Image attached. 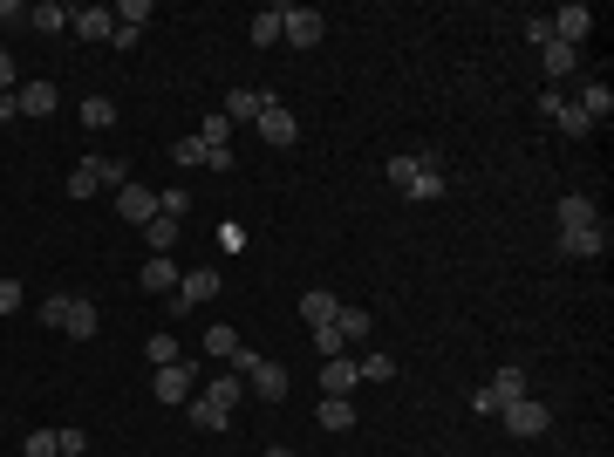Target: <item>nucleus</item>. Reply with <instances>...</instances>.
<instances>
[{
  "mask_svg": "<svg viewBox=\"0 0 614 457\" xmlns=\"http://www.w3.org/2000/svg\"><path fill=\"white\" fill-rule=\"evenodd\" d=\"M41 328H55V335H69V342H96L103 314H96L89 294H48V301H41Z\"/></svg>",
  "mask_w": 614,
  "mask_h": 457,
  "instance_id": "1",
  "label": "nucleus"
},
{
  "mask_svg": "<svg viewBox=\"0 0 614 457\" xmlns=\"http://www.w3.org/2000/svg\"><path fill=\"white\" fill-rule=\"evenodd\" d=\"M519 396H526V369H512V362H505L499 376H492L478 396H471V410H478V417H499L505 403H519Z\"/></svg>",
  "mask_w": 614,
  "mask_h": 457,
  "instance_id": "2",
  "label": "nucleus"
},
{
  "mask_svg": "<svg viewBox=\"0 0 614 457\" xmlns=\"http://www.w3.org/2000/svg\"><path fill=\"white\" fill-rule=\"evenodd\" d=\"M151 396L157 403H192L198 396V369L192 362H164V369L151 376Z\"/></svg>",
  "mask_w": 614,
  "mask_h": 457,
  "instance_id": "3",
  "label": "nucleus"
},
{
  "mask_svg": "<svg viewBox=\"0 0 614 457\" xmlns=\"http://www.w3.org/2000/svg\"><path fill=\"white\" fill-rule=\"evenodd\" d=\"M539 116H546V123H560V130H567V137H587V130H594V123H587V116H580V103H574V96H560V89H553V82H546V89H539Z\"/></svg>",
  "mask_w": 614,
  "mask_h": 457,
  "instance_id": "4",
  "label": "nucleus"
},
{
  "mask_svg": "<svg viewBox=\"0 0 614 457\" xmlns=\"http://www.w3.org/2000/svg\"><path fill=\"white\" fill-rule=\"evenodd\" d=\"M321 35H328V21H321L314 7H280V41H294V48H314Z\"/></svg>",
  "mask_w": 614,
  "mask_h": 457,
  "instance_id": "5",
  "label": "nucleus"
},
{
  "mask_svg": "<svg viewBox=\"0 0 614 457\" xmlns=\"http://www.w3.org/2000/svg\"><path fill=\"white\" fill-rule=\"evenodd\" d=\"M499 417H505V430H512V437H546L553 410H546V403H533V396H519V403H505Z\"/></svg>",
  "mask_w": 614,
  "mask_h": 457,
  "instance_id": "6",
  "label": "nucleus"
},
{
  "mask_svg": "<svg viewBox=\"0 0 614 457\" xmlns=\"http://www.w3.org/2000/svg\"><path fill=\"white\" fill-rule=\"evenodd\" d=\"M212 294H219V267H198V273H185V280H178V294H171V314H185V307H205L212 301Z\"/></svg>",
  "mask_w": 614,
  "mask_h": 457,
  "instance_id": "7",
  "label": "nucleus"
},
{
  "mask_svg": "<svg viewBox=\"0 0 614 457\" xmlns=\"http://www.w3.org/2000/svg\"><path fill=\"white\" fill-rule=\"evenodd\" d=\"M260 137H267L273 151H287V144H301V123H294V110H287L280 96H273L267 110H260Z\"/></svg>",
  "mask_w": 614,
  "mask_h": 457,
  "instance_id": "8",
  "label": "nucleus"
},
{
  "mask_svg": "<svg viewBox=\"0 0 614 457\" xmlns=\"http://www.w3.org/2000/svg\"><path fill=\"white\" fill-rule=\"evenodd\" d=\"M587 35H594V14H587L580 0H567V7L553 14V41H567V48H580Z\"/></svg>",
  "mask_w": 614,
  "mask_h": 457,
  "instance_id": "9",
  "label": "nucleus"
},
{
  "mask_svg": "<svg viewBox=\"0 0 614 457\" xmlns=\"http://www.w3.org/2000/svg\"><path fill=\"white\" fill-rule=\"evenodd\" d=\"M362 376H355V355H328L321 362V396H355Z\"/></svg>",
  "mask_w": 614,
  "mask_h": 457,
  "instance_id": "10",
  "label": "nucleus"
},
{
  "mask_svg": "<svg viewBox=\"0 0 614 457\" xmlns=\"http://www.w3.org/2000/svg\"><path fill=\"white\" fill-rule=\"evenodd\" d=\"M116 212H123L130 226H151V219H157V191L151 185H123V191H116Z\"/></svg>",
  "mask_w": 614,
  "mask_h": 457,
  "instance_id": "11",
  "label": "nucleus"
},
{
  "mask_svg": "<svg viewBox=\"0 0 614 457\" xmlns=\"http://www.w3.org/2000/svg\"><path fill=\"white\" fill-rule=\"evenodd\" d=\"M560 253H574V260H601V253H608V226H574V232H560Z\"/></svg>",
  "mask_w": 614,
  "mask_h": 457,
  "instance_id": "12",
  "label": "nucleus"
},
{
  "mask_svg": "<svg viewBox=\"0 0 614 457\" xmlns=\"http://www.w3.org/2000/svg\"><path fill=\"white\" fill-rule=\"evenodd\" d=\"M178 280H185V273L171 267V253H164V260H144V273H137V287H144V294H164V301L178 294Z\"/></svg>",
  "mask_w": 614,
  "mask_h": 457,
  "instance_id": "13",
  "label": "nucleus"
},
{
  "mask_svg": "<svg viewBox=\"0 0 614 457\" xmlns=\"http://www.w3.org/2000/svg\"><path fill=\"white\" fill-rule=\"evenodd\" d=\"M335 314H342V294H328V287H307L301 294V321L307 328H328Z\"/></svg>",
  "mask_w": 614,
  "mask_h": 457,
  "instance_id": "14",
  "label": "nucleus"
},
{
  "mask_svg": "<svg viewBox=\"0 0 614 457\" xmlns=\"http://www.w3.org/2000/svg\"><path fill=\"white\" fill-rule=\"evenodd\" d=\"M69 35H82V41H110V35H116V14H110V7H76Z\"/></svg>",
  "mask_w": 614,
  "mask_h": 457,
  "instance_id": "15",
  "label": "nucleus"
},
{
  "mask_svg": "<svg viewBox=\"0 0 614 457\" xmlns=\"http://www.w3.org/2000/svg\"><path fill=\"white\" fill-rule=\"evenodd\" d=\"M574 226H601V205H594L587 191H567V198H560V232H574Z\"/></svg>",
  "mask_w": 614,
  "mask_h": 457,
  "instance_id": "16",
  "label": "nucleus"
},
{
  "mask_svg": "<svg viewBox=\"0 0 614 457\" xmlns=\"http://www.w3.org/2000/svg\"><path fill=\"white\" fill-rule=\"evenodd\" d=\"M267 103H273L267 89H232V96H226V123H260Z\"/></svg>",
  "mask_w": 614,
  "mask_h": 457,
  "instance_id": "17",
  "label": "nucleus"
},
{
  "mask_svg": "<svg viewBox=\"0 0 614 457\" xmlns=\"http://www.w3.org/2000/svg\"><path fill=\"white\" fill-rule=\"evenodd\" d=\"M69 21H76V7H62V0H35L28 7V28H41V35H62Z\"/></svg>",
  "mask_w": 614,
  "mask_h": 457,
  "instance_id": "18",
  "label": "nucleus"
},
{
  "mask_svg": "<svg viewBox=\"0 0 614 457\" xmlns=\"http://www.w3.org/2000/svg\"><path fill=\"white\" fill-rule=\"evenodd\" d=\"M328 328H335L348 348H362V342H369V307H348V301H342V314H335Z\"/></svg>",
  "mask_w": 614,
  "mask_h": 457,
  "instance_id": "19",
  "label": "nucleus"
},
{
  "mask_svg": "<svg viewBox=\"0 0 614 457\" xmlns=\"http://www.w3.org/2000/svg\"><path fill=\"white\" fill-rule=\"evenodd\" d=\"M14 103H21V116H48V110H55V82H28V76H21Z\"/></svg>",
  "mask_w": 614,
  "mask_h": 457,
  "instance_id": "20",
  "label": "nucleus"
},
{
  "mask_svg": "<svg viewBox=\"0 0 614 457\" xmlns=\"http://www.w3.org/2000/svg\"><path fill=\"white\" fill-rule=\"evenodd\" d=\"M574 103H580V116H587V123H608V116H614V89H608V82H587Z\"/></svg>",
  "mask_w": 614,
  "mask_h": 457,
  "instance_id": "21",
  "label": "nucleus"
},
{
  "mask_svg": "<svg viewBox=\"0 0 614 457\" xmlns=\"http://www.w3.org/2000/svg\"><path fill=\"white\" fill-rule=\"evenodd\" d=\"M96 191H103V164H96V157H82L76 171H69V198H96Z\"/></svg>",
  "mask_w": 614,
  "mask_h": 457,
  "instance_id": "22",
  "label": "nucleus"
},
{
  "mask_svg": "<svg viewBox=\"0 0 614 457\" xmlns=\"http://www.w3.org/2000/svg\"><path fill=\"white\" fill-rule=\"evenodd\" d=\"M314 417H321V430H355V403H348V396H321Z\"/></svg>",
  "mask_w": 614,
  "mask_h": 457,
  "instance_id": "23",
  "label": "nucleus"
},
{
  "mask_svg": "<svg viewBox=\"0 0 614 457\" xmlns=\"http://www.w3.org/2000/svg\"><path fill=\"white\" fill-rule=\"evenodd\" d=\"M539 55H546V76H574L580 69V48H567V41H539Z\"/></svg>",
  "mask_w": 614,
  "mask_h": 457,
  "instance_id": "24",
  "label": "nucleus"
},
{
  "mask_svg": "<svg viewBox=\"0 0 614 457\" xmlns=\"http://www.w3.org/2000/svg\"><path fill=\"white\" fill-rule=\"evenodd\" d=\"M144 246H151V260H164V253L178 246V219H164V212H157L151 226H144Z\"/></svg>",
  "mask_w": 614,
  "mask_h": 457,
  "instance_id": "25",
  "label": "nucleus"
},
{
  "mask_svg": "<svg viewBox=\"0 0 614 457\" xmlns=\"http://www.w3.org/2000/svg\"><path fill=\"white\" fill-rule=\"evenodd\" d=\"M192 137L205 144V151H226V144H232V123H226V110H212V116H205V123L192 130Z\"/></svg>",
  "mask_w": 614,
  "mask_h": 457,
  "instance_id": "26",
  "label": "nucleus"
},
{
  "mask_svg": "<svg viewBox=\"0 0 614 457\" xmlns=\"http://www.w3.org/2000/svg\"><path fill=\"white\" fill-rule=\"evenodd\" d=\"M423 164H437V157H430V151H403V157H389V185L403 191V185H410V178L423 171Z\"/></svg>",
  "mask_w": 614,
  "mask_h": 457,
  "instance_id": "27",
  "label": "nucleus"
},
{
  "mask_svg": "<svg viewBox=\"0 0 614 457\" xmlns=\"http://www.w3.org/2000/svg\"><path fill=\"white\" fill-rule=\"evenodd\" d=\"M355 376H362V382H389V376H396V355H383V348L355 355Z\"/></svg>",
  "mask_w": 614,
  "mask_h": 457,
  "instance_id": "28",
  "label": "nucleus"
},
{
  "mask_svg": "<svg viewBox=\"0 0 614 457\" xmlns=\"http://www.w3.org/2000/svg\"><path fill=\"white\" fill-rule=\"evenodd\" d=\"M232 348H239V328L212 321V328H205V355H212V362H232Z\"/></svg>",
  "mask_w": 614,
  "mask_h": 457,
  "instance_id": "29",
  "label": "nucleus"
},
{
  "mask_svg": "<svg viewBox=\"0 0 614 457\" xmlns=\"http://www.w3.org/2000/svg\"><path fill=\"white\" fill-rule=\"evenodd\" d=\"M403 198H444V171H437V164H423L417 178L403 185Z\"/></svg>",
  "mask_w": 614,
  "mask_h": 457,
  "instance_id": "30",
  "label": "nucleus"
},
{
  "mask_svg": "<svg viewBox=\"0 0 614 457\" xmlns=\"http://www.w3.org/2000/svg\"><path fill=\"white\" fill-rule=\"evenodd\" d=\"M144 355H151V369H164V362H185V348L171 342V328H157L151 342H144Z\"/></svg>",
  "mask_w": 614,
  "mask_h": 457,
  "instance_id": "31",
  "label": "nucleus"
},
{
  "mask_svg": "<svg viewBox=\"0 0 614 457\" xmlns=\"http://www.w3.org/2000/svg\"><path fill=\"white\" fill-rule=\"evenodd\" d=\"M171 164H178V171H198V164H212V151H205L198 137H178V144H171Z\"/></svg>",
  "mask_w": 614,
  "mask_h": 457,
  "instance_id": "32",
  "label": "nucleus"
},
{
  "mask_svg": "<svg viewBox=\"0 0 614 457\" xmlns=\"http://www.w3.org/2000/svg\"><path fill=\"white\" fill-rule=\"evenodd\" d=\"M82 123H89V130H110L116 103H110V96H82Z\"/></svg>",
  "mask_w": 614,
  "mask_h": 457,
  "instance_id": "33",
  "label": "nucleus"
},
{
  "mask_svg": "<svg viewBox=\"0 0 614 457\" xmlns=\"http://www.w3.org/2000/svg\"><path fill=\"white\" fill-rule=\"evenodd\" d=\"M110 14H116V28H137V35H144V21H151V0H116Z\"/></svg>",
  "mask_w": 614,
  "mask_h": 457,
  "instance_id": "34",
  "label": "nucleus"
},
{
  "mask_svg": "<svg viewBox=\"0 0 614 457\" xmlns=\"http://www.w3.org/2000/svg\"><path fill=\"white\" fill-rule=\"evenodd\" d=\"M157 212H164V219H185V212H192V191H185V185H164V191H157Z\"/></svg>",
  "mask_w": 614,
  "mask_h": 457,
  "instance_id": "35",
  "label": "nucleus"
},
{
  "mask_svg": "<svg viewBox=\"0 0 614 457\" xmlns=\"http://www.w3.org/2000/svg\"><path fill=\"white\" fill-rule=\"evenodd\" d=\"M273 41H280V7L253 14V48H273Z\"/></svg>",
  "mask_w": 614,
  "mask_h": 457,
  "instance_id": "36",
  "label": "nucleus"
},
{
  "mask_svg": "<svg viewBox=\"0 0 614 457\" xmlns=\"http://www.w3.org/2000/svg\"><path fill=\"white\" fill-rule=\"evenodd\" d=\"M21 457H62V444H55V430H28V444H21Z\"/></svg>",
  "mask_w": 614,
  "mask_h": 457,
  "instance_id": "37",
  "label": "nucleus"
},
{
  "mask_svg": "<svg viewBox=\"0 0 614 457\" xmlns=\"http://www.w3.org/2000/svg\"><path fill=\"white\" fill-rule=\"evenodd\" d=\"M96 164H103V185H116V191L130 185V164H123V157H96Z\"/></svg>",
  "mask_w": 614,
  "mask_h": 457,
  "instance_id": "38",
  "label": "nucleus"
},
{
  "mask_svg": "<svg viewBox=\"0 0 614 457\" xmlns=\"http://www.w3.org/2000/svg\"><path fill=\"white\" fill-rule=\"evenodd\" d=\"M314 348H321V362H328V355H348V342L335 335V328H314Z\"/></svg>",
  "mask_w": 614,
  "mask_h": 457,
  "instance_id": "39",
  "label": "nucleus"
},
{
  "mask_svg": "<svg viewBox=\"0 0 614 457\" xmlns=\"http://www.w3.org/2000/svg\"><path fill=\"white\" fill-rule=\"evenodd\" d=\"M55 444H62V457H82L89 451V430H55Z\"/></svg>",
  "mask_w": 614,
  "mask_h": 457,
  "instance_id": "40",
  "label": "nucleus"
},
{
  "mask_svg": "<svg viewBox=\"0 0 614 457\" xmlns=\"http://www.w3.org/2000/svg\"><path fill=\"white\" fill-rule=\"evenodd\" d=\"M14 89H21V69H14V55L0 48V96H14Z\"/></svg>",
  "mask_w": 614,
  "mask_h": 457,
  "instance_id": "41",
  "label": "nucleus"
},
{
  "mask_svg": "<svg viewBox=\"0 0 614 457\" xmlns=\"http://www.w3.org/2000/svg\"><path fill=\"white\" fill-rule=\"evenodd\" d=\"M21 301H28V294H21V280H0V314H14Z\"/></svg>",
  "mask_w": 614,
  "mask_h": 457,
  "instance_id": "42",
  "label": "nucleus"
},
{
  "mask_svg": "<svg viewBox=\"0 0 614 457\" xmlns=\"http://www.w3.org/2000/svg\"><path fill=\"white\" fill-rule=\"evenodd\" d=\"M21 21H28V7H21V0H0V28H21Z\"/></svg>",
  "mask_w": 614,
  "mask_h": 457,
  "instance_id": "43",
  "label": "nucleus"
},
{
  "mask_svg": "<svg viewBox=\"0 0 614 457\" xmlns=\"http://www.w3.org/2000/svg\"><path fill=\"white\" fill-rule=\"evenodd\" d=\"M0 123H21V103H14V96H0Z\"/></svg>",
  "mask_w": 614,
  "mask_h": 457,
  "instance_id": "44",
  "label": "nucleus"
},
{
  "mask_svg": "<svg viewBox=\"0 0 614 457\" xmlns=\"http://www.w3.org/2000/svg\"><path fill=\"white\" fill-rule=\"evenodd\" d=\"M260 457H294V451H287V444H273V451H260Z\"/></svg>",
  "mask_w": 614,
  "mask_h": 457,
  "instance_id": "45",
  "label": "nucleus"
}]
</instances>
